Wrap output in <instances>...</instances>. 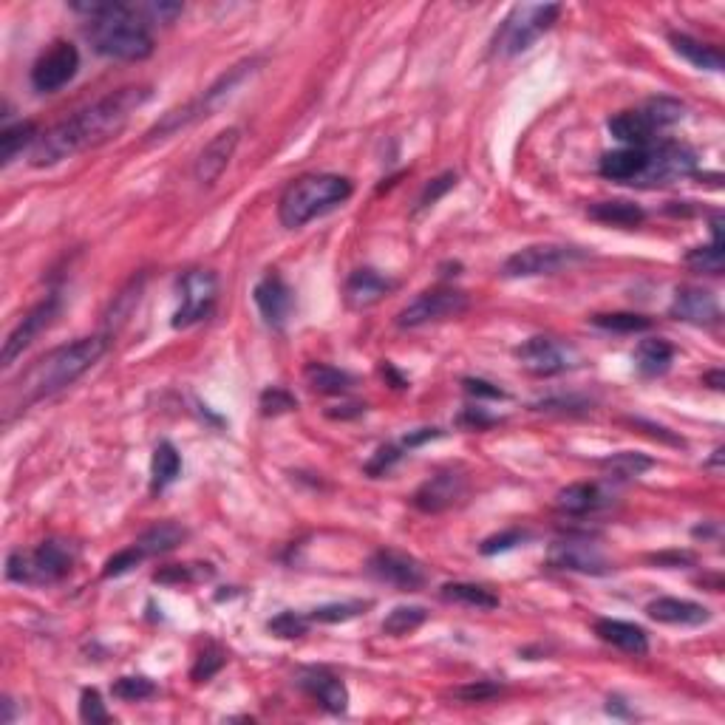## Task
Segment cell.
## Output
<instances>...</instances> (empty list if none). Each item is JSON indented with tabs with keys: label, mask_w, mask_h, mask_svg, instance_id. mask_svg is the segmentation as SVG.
<instances>
[{
	"label": "cell",
	"mask_w": 725,
	"mask_h": 725,
	"mask_svg": "<svg viewBox=\"0 0 725 725\" xmlns=\"http://www.w3.org/2000/svg\"><path fill=\"white\" fill-rule=\"evenodd\" d=\"M595 635L609 646L621 649L626 655H635L641 658L649 652V635L646 629L638 624H629V621H618V618H601L595 621Z\"/></svg>",
	"instance_id": "23"
},
{
	"label": "cell",
	"mask_w": 725,
	"mask_h": 725,
	"mask_svg": "<svg viewBox=\"0 0 725 725\" xmlns=\"http://www.w3.org/2000/svg\"><path fill=\"white\" fill-rule=\"evenodd\" d=\"M227 663L224 658V652L216 649V646H210L207 652H202L199 658H196V666L190 669V677H193V683H207L213 675H219L221 666Z\"/></svg>",
	"instance_id": "49"
},
{
	"label": "cell",
	"mask_w": 725,
	"mask_h": 725,
	"mask_svg": "<svg viewBox=\"0 0 725 725\" xmlns=\"http://www.w3.org/2000/svg\"><path fill=\"white\" fill-rule=\"evenodd\" d=\"M74 12H80L88 20L85 37L102 57L111 60H148L153 54L151 26L136 15L134 3L122 0H74Z\"/></svg>",
	"instance_id": "3"
},
{
	"label": "cell",
	"mask_w": 725,
	"mask_h": 725,
	"mask_svg": "<svg viewBox=\"0 0 725 725\" xmlns=\"http://www.w3.org/2000/svg\"><path fill=\"white\" fill-rule=\"evenodd\" d=\"M182 473V456L170 445V442H159L151 459V490L162 493V490L173 485Z\"/></svg>",
	"instance_id": "33"
},
{
	"label": "cell",
	"mask_w": 725,
	"mask_h": 725,
	"mask_svg": "<svg viewBox=\"0 0 725 725\" xmlns=\"http://www.w3.org/2000/svg\"><path fill=\"white\" fill-rule=\"evenodd\" d=\"M459 422L462 425H468V428H476V431H482V428H488V425H493V417H488V414H482V411H476V408H468L462 417H459Z\"/></svg>",
	"instance_id": "54"
},
{
	"label": "cell",
	"mask_w": 725,
	"mask_h": 725,
	"mask_svg": "<svg viewBox=\"0 0 725 725\" xmlns=\"http://www.w3.org/2000/svg\"><path fill=\"white\" fill-rule=\"evenodd\" d=\"M590 253L581 247H567V244H533L513 253L502 264L505 278H536V275H556L561 270H570L575 264L587 261Z\"/></svg>",
	"instance_id": "7"
},
{
	"label": "cell",
	"mask_w": 725,
	"mask_h": 725,
	"mask_svg": "<svg viewBox=\"0 0 725 725\" xmlns=\"http://www.w3.org/2000/svg\"><path fill=\"white\" fill-rule=\"evenodd\" d=\"M643 114H646V119L655 125V128H669V125H675V122H680V117H683V102H677L672 100V97H655V100H649L646 105L641 108Z\"/></svg>",
	"instance_id": "42"
},
{
	"label": "cell",
	"mask_w": 725,
	"mask_h": 725,
	"mask_svg": "<svg viewBox=\"0 0 725 725\" xmlns=\"http://www.w3.org/2000/svg\"><path fill=\"white\" fill-rule=\"evenodd\" d=\"M643 168H646V148H621V151H609L601 156L598 173L609 182L635 185L641 179Z\"/></svg>",
	"instance_id": "26"
},
{
	"label": "cell",
	"mask_w": 725,
	"mask_h": 725,
	"mask_svg": "<svg viewBox=\"0 0 725 725\" xmlns=\"http://www.w3.org/2000/svg\"><path fill=\"white\" fill-rule=\"evenodd\" d=\"M655 564L660 567H680V564H694L692 553H660V556H652Z\"/></svg>",
	"instance_id": "55"
},
{
	"label": "cell",
	"mask_w": 725,
	"mask_h": 725,
	"mask_svg": "<svg viewBox=\"0 0 725 725\" xmlns=\"http://www.w3.org/2000/svg\"><path fill=\"white\" fill-rule=\"evenodd\" d=\"M304 380L315 394H343L355 386V377L349 371L335 369L329 363H306Z\"/></svg>",
	"instance_id": "30"
},
{
	"label": "cell",
	"mask_w": 725,
	"mask_h": 725,
	"mask_svg": "<svg viewBox=\"0 0 725 725\" xmlns=\"http://www.w3.org/2000/svg\"><path fill=\"white\" fill-rule=\"evenodd\" d=\"M148 100H151V88H145V85H128V88L111 91L108 97L83 108L80 114L63 119L51 131L40 134L37 145L29 153V162L34 168H51L68 156L100 148L122 134L131 114Z\"/></svg>",
	"instance_id": "1"
},
{
	"label": "cell",
	"mask_w": 725,
	"mask_h": 725,
	"mask_svg": "<svg viewBox=\"0 0 725 725\" xmlns=\"http://www.w3.org/2000/svg\"><path fill=\"white\" fill-rule=\"evenodd\" d=\"M355 193L352 182L346 176L335 173H309L295 179L284 190L281 202H278V219L287 230H298L312 219H318L323 213L335 210L343 202H349Z\"/></svg>",
	"instance_id": "4"
},
{
	"label": "cell",
	"mask_w": 725,
	"mask_h": 725,
	"mask_svg": "<svg viewBox=\"0 0 725 725\" xmlns=\"http://www.w3.org/2000/svg\"><path fill=\"white\" fill-rule=\"evenodd\" d=\"M309 615H301V612H281V615H275L272 621H267V632L275 635V638H281V641H292V638H304L306 632H309Z\"/></svg>",
	"instance_id": "41"
},
{
	"label": "cell",
	"mask_w": 725,
	"mask_h": 725,
	"mask_svg": "<svg viewBox=\"0 0 725 725\" xmlns=\"http://www.w3.org/2000/svg\"><path fill=\"white\" fill-rule=\"evenodd\" d=\"M37 139H40V134H37V125H34V122L6 125V128L0 131V162H3V168L12 165L26 148H34Z\"/></svg>",
	"instance_id": "34"
},
{
	"label": "cell",
	"mask_w": 725,
	"mask_h": 725,
	"mask_svg": "<svg viewBox=\"0 0 725 725\" xmlns=\"http://www.w3.org/2000/svg\"><path fill=\"white\" fill-rule=\"evenodd\" d=\"M462 386H465V391H468L471 397H485V400H505L507 397L502 388H496L493 383H488V380H479V377H465Z\"/></svg>",
	"instance_id": "53"
},
{
	"label": "cell",
	"mask_w": 725,
	"mask_h": 725,
	"mask_svg": "<svg viewBox=\"0 0 725 725\" xmlns=\"http://www.w3.org/2000/svg\"><path fill=\"white\" fill-rule=\"evenodd\" d=\"M590 323L604 332H615V335H638V332L652 329V318L638 315V312H598V315H592Z\"/></svg>",
	"instance_id": "36"
},
{
	"label": "cell",
	"mask_w": 725,
	"mask_h": 725,
	"mask_svg": "<svg viewBox=\"0 0 725 725\" xmlns=\"http://www.w3.org/2000/svg\"><path fill=\"white\" fill-rule=\"evenodd\" d=\"M371 607V601H343V604H326L309 612V621L312 624H346L357 618L360 612H366Z\"/></svg>",
	"instance_id": "40"
},
{
	"label": "cell",
	"mask_w": 725,
	"mask_h": 725,
	"mask_svg": "<svg viewBox=\"0 0 725 725\" xmlns=\"http://www.w3.org/2000/svg\"><path fill=\"white\" fill-rule=\"evenodd\" d=\"M425 621H428V609L394 607L386 615V621H383V635H391V638H403V635H411L414 629H420Z\"/></svg>",
	"instance_id": "39"
},
{
	"label": "cell",
	"mask_w": 725,
	"mask_h": 725,
	"mask_svg": "<svg viewBox=\"0 0 725 725\" xmlns=\"http://www.w3.org/2000/svg\"><path fill=\"white\" fill-rule=\"evenodd\" d=\"M145 561V553L131 544V547H125V550H119L114 556L105 561V567H102V578H117V575H125L134 570L136 564H142Z\"/></svg>",
	"instance_id": "45"
},
{
	"label": "cell",
	"mask_w": 725,
	"mask_h": 725,
	"mask_svg": "<svg viewBox=\"0 0 725 725\" xmlns=\"http://www.w3.org/2000/svg\"><path fill=\"white\" fill-rule=\"evenodd\" d=\"M253 301L261 312V318L270 323L272 329H281L284 323L289 321L292 309H295V295L289 284L278 275V272H270L264 275L253 289Z\"/></svg>",
	"instance_id": "18"
},
{
	"label": "cell",
	"mask_w": 725,
	"mask_h": 725,
	"mask_svg": "<svg viewBox=\"0 0 725 725\" xmlns=\"http://www.w3.org/2000/svg\"><path fill=\"white\" fill-rule=\"evenodd\" d=\"M105 352H108V335H91L37 357L3 391V420H15L26 408H32L40 400H49L71 383H77L94 363H100Z\"/></svg>",
	"instance_id": "2"
},
{
	"label": "cell",
	"mask_w": 725,
	"mask_h": 725,
	"mask_svg": "<svg viewBox=\"0 0 725 725\" xmlns=\"http://www.w3.org/2000/svg\"><path fill=\"white\" fill-rule=\"evenodd\" d=\"M456 187V173L454 170H448V173H442V176H437L434 182H428L425 185V190H422V196H420V202H417V207H431V204H437L448 190H454Z\"/></svg>",
	"instance_id": "50"
},
{
	"label": "cell",
	"mask_w": 725,
	"mask_h": 725,
	"mask_svg": "<svg viewBox=\"0 0 725 725\" xmlns=\"http://www.w3.org/2000/svg\"><path fill=\"white\" fill-rule=\"evenodd\" d=\"M669 315H672L675 321L692 323V326H717V323L723 321L720 301L711 295L709 289H703V287L677 289Z\"/></svg>",
	"instance_id": "19"
},
{
	"label": "cell",
	"mask_w": 725,
	"mask_h": 725,
	"mask_svg": "<svg viewBox=\"0 0 725 725\" xmlns=\"http://www.w3.org/2000/svg\"><path fill=\"white\" fill-rule=\"evenodd\" d=\"M561 17L558 3H519L510 9L502 26L493 34V54L496 57H516L527 51L541 34L550 32Z\"/></svg>",
	"instance_id": "6"
},
{
	"label": "cell",
	"mask_w": 725,
	"mask_h": 725,
	"mask_svg": "<svg viewBox=\"0 0 725 725\" xmlns=\"http://www.w3.org/2000/svg\"><path fill=\"white\" fill-rule=\"evenodd\" d=\"M686 267L700 275H720L725 267V241H711L706 247H694L686 253Z\"/></svg>",
	"instance_id": "38"
},
{
	"label": "cell",
	"mask_w": 725,
	"mask_h": 725,
	"mask_svg": "<svg viewBox=\"0 0 725 725\" xmlns=\"http://www.w3.org/2000/svg\"><path fill=\"white\" fill-rule=\"evenodd\" d=\"M111 694L117 700H125V703H139V700H148L156 694V683L148 677H119L117 683L111 686Z\"/></svg>",
	"instance_id": "44"
},
{
	"label": "cell",
	"mask_w": 725,
	"mask_h": 725,
	"mask_svg": "<svg viewBox=\"0 0 725 725\" xmlns=\"http://www.w3.org/2000/svg\"><path fill=\"white\" fill-rule=\"evenodd\" d=\"M646 615L658 624L703 626L711 621V609L686 598H658L646 607Z\"/></svg>",
	"instance_id": "22"
},
{
	"label": "cell",
	"mask_w": 725,
	"mask_h": 725,
	"mask_svg": "<svg viewBox=\"0 0 725 725\" xmlns=\"http://www.w3.org/2000/svg\"><path fill=\"white\" fill-rule=\"evenodd\" d=\"M57 312H60V298L57 295H49V298H43L37 306H32L26 312V318L17 323L15 329L9 332L6 343H3V357H0L3 366H12L17 357L23 355L34 340H37V335H43L49 329L54 318H57Z\"/></svg>",
	"instance_id": "16"
},
{
	"label": "cell",
	"mask_w": 725,
	"mask_h": 725,
	"mask_svg": "<svg viewBox=\"0 0 725 725\" xmlns=\"http://www.w3.org/2000/svg\"><path fill=\"white\" fill-rule=\"evenodd\" d=\"M80 71V51L68 40H57L49 51H43L32 66V88L40 94H54L68 85Z\"/></svg>",
	"instance_id": "13"
},
{
	"label": "cell",
	"mask_w": 725,
	"mask_h": 725,
	"mask_svg": "<svg viewBox=\"0 0 725 725\" xmlns=\"http://www.w3.org/2000/svg\"><path fill=\"white\" fill-rule=\"evenodd\" d=\"M607 128L624 148H649L658 134V128L646 119L643 111H621V114L609 117Z\"/></svg>",
	"instance_id": "25"
},
{
	"label": "cell",
	"mask_w": 725,
	"mask_h": 725,
	"mask_svg": "<svg viewBox=\"0 0 725 725\" xmlns=\"http://www.w3.org/2000/svg\"><path fill=\"white\" fill-rule=\"evenodd\" d=\"M298 686H301L312 700H318L323 709L332 711V714H343L346 706H349L346 683H343L332 669H326V666H309V669H301V672H298Z\"/></svg>",
	"instance_id": "20"
},
{
	"label": "cell",
	"mask_w": 725,
	"mask_h": 725,
	"mask_svg": "<svg viewBox=\"0 0 725 725\" xmlns=\"http://www.w3.org/2000/svg\"><path fill=\"white\" fill-rule=\"evenodd\" d=\"M185 539H187V530L182 524L159 522L153 524V527H148L134 544L145 553V558H151V556H165L170 550H176Z\"/></svg>",
	"instance_id": "28"
},
{
	"label": "cell",
	"mask_w": 725,
	"mask_h": 725,
	"mask_svg": "<svg viewBox=\"0 0 725 725\" xmlns=\"http://www.w3.org/2000/svg\"><path fill=\"white\" fill-rule=\"evenodd\" d=\"M669 43H672V49H675L683 60H689L694 68L723 71V66H725L723 51L717 49V46L700 43V40H694V37H689V34H677V32L669 34Z\"/></svg>",
	"instance_id": "27"
},
{
	"label": "cell",
	"mask_w": 725,
	"mask_h": 725,
	"mask_svg": "<svg viewBox=\"0 0 725 725\" xmlns=\"http://www.w3.org/2000/svg\"><path fill=\"white\" fill-rule=\"evenodd\" d=\"M697 170V156L683 142H652L646 148V168L635 185L660 187L689 179Z\"/></svg>",
	"instance_id": "9"
},
{
	"label": "cell",
	"mask_w": 725,
	"mask_h": 725,
	"mask_svg": "<svg viewBox=\"0 0 725 725\" xmlns=\"http://www.w3.org/2000/svg\"><path fill=\"white\" fill-rule=\"evenodd\" d=\"M136 15L142 17L148 26L151 23H162V26H170L176 17L185 12V6L182 3H176V0H145V3H134Z\"/></svg>",
	"instance_id": "43"
},
{
	"label": "cell",
	"mask_w": 725,
	"mask_h": 725,
	"mask_svg": "<svg viewBox=\"0 0 725 725\" xmlns=\"http://www.w3.org/2000/svg\"><path fill=\"white\" fill-rule=\"evenodd\" d=\"M80 720L88 725L111 723V714L105 709V703H102V697L97 689H85V692L80 694Z\"/></svg>",
	"instance_id": "48"
},
{
	"label": "cell",
	"mask_w": 725,
	"mask_h": 725,
	"mask_svg": "<svg viewBox=\"0 0 725 725\" xmlns=\"http://www.w3.org/2000/svg\"><path fill=\"white\" fill-rule=\"evenodd\" d=\"M465 493H468V476L459 468H445V471L428 476L420 488L414 490L411 505L422 513H442V510L459 505L465 499Z\"/></svg>",
	"instance_id": "15"
},
{
	"label": "cell",
	"mask_w": 725,
	"mask_h": 725,
	"mask_svg": "<svg viewBox=\"0 0 725 725\" xmlns=\"http://www.w3.org/2000/svg\"><path fill=\"white\" fill-rule=\"evenodd\" d=\"M675 360V346L663 338H649L638 343L635 349V366L643 377H660L666 374Z\"/></svg>",
	"instance_id": "29"
},
{
	"label": "cell",
	"mask_w": 725,
	"mask_h": 725,
	"mask_svg": "<svg viewBox=\"0 0 725 725\" xmlns=\"http://www.w3.org/2000/svg\"><path fill=\"white\" fill-rule=\"evenodd\" d=\"M468 306H471V298H468V292H462V289L454 287L428 289V292H420V295L405 306V309H400L397 326H400V329H420V326H428V323L451 321V318L465 315Z\"/></svg>",
	"instance_id": "8"
},
{
	"label": "cell",
	"mask_w": 725,
	"mask_h": 725,
	"mask_svg": "<svg viewBox=\"0 0 725 725\" xmlns=\"http://www.w3.org/2000/svg\"><path fill=\"white\" fill-rule=\"evenodd\" d=\"M516 360L533 377H556L581 363L575 346L558 338H547V335H536V338L524 340L522 346H516Z\"/></svg>",
	"instance_id": "11"
},
{
	"label": "cell",
	"mask_w": 725,
	"mask_h": 725,
	"mask_svg": "<svg viewBox=\"0 0 725 725\" xmlns=\"http://www.w3.org/2000/svg\"><path fill=\"white\" fill-rule=\"evenodd\" d=\"M604 505H609V493L598 482H575L556 496L558 513L564 516H590Z\"/></svg>",
	"instance_id": "24"
},
{
	"label": "cell",
	"mask_w": 725,
	"mask_h": 725,
	"mask_svg": "<svg viewBox=\"0 0 725 725\" xmlns=\"http://www.w3.org/2000/svg\"><path fill=\"white\" fill-rule=\"evenodd\" d=\"M179 309L173 315L176 329H190L196 323L207 321L213 315V306L219 298V278L213 270H190L179 281Z\"/></svg>",
	"instance_id": "10"
},
{
	"label": "cell",
	"mask_w": 725,
	"mask_h": 725,
	"mask_svg": "<svg viewBox=\"0 0 725 725\" xmlns=\"http://www.w3.org/2000/svg\"><path fill=\"white\" fill-rule=\"evenodd\" d=\"M238 142H241V131L238 128H224L221 134H216L202 153L196 156V165H193V176L202 187L216 185L221 179V173L230 168L233 156L238 151Z\"/></svg>",
	"instance_id": "17"
},
{
	"label": "cell",
	"mask_w": 725,
	"mask_h": 725,
	"mask_svg": "<svg viewBox=\"0 0 725 725\" xmlns=\"http://www.w3.org/2000/svg\"><path fill=\"white\" fill-rule=\"evenodd\" d=\"M601 468H604L609 479L626 482V479H638L646 471H652L655 468V459L646 454H635V451H621V454H612L607 459H601Z\"/></svg>",
	"instance_id": "35"
},
{
	"label": "cell",
	"mask_w": 725,
	"mask_h": 725,
	"mask_svg": "<svg viewBox=\"0 0 725 725\" xmlns=\"http://www.w3.org/2000/svg\"><path fill=\"white\" fill-rule=\"evenodd\" d=\"M383 374H386L388 380L394 383V388H405V380L400 377V374H397V371L391 369V363H386V366H383Z\"/></svg>",
	"instance_id": "57"
},
{
	"label": "cell",
	"mask_w": 725,
	"mask_h": 725,
	"mask_svg": "<svg viewBox=\"0 0 725 725\" xmlns=\"http://www.w3.org/2000/svg\"><path fill=\"white\" fill-rule=\"evenodd\" d=\"M527 539V533L524 530H505V533H496V536H490V539L482 541V553L485 556H493V553H505V550H513L516 544H522Z\"/></svg>",
	"instance_id": "51"
},
{
	"label": "cell",
	"mask_w": 725,
	"mask_h": 725,
	"mask_svg": "<svg viewBox=\"0 0 725 725\" xmlns=\"http://www.w3.org/2000/svg\"><path fill=\"white\" fill-rule=\"evenodd\" d=\"M439 431L437 428H420L417 434H411V437H405V448H417L422 442H428V439H437Z\"/></svg>",
	"instance_id": "56"
},
{
	"label": "cell",
	"mask_w": 725,
	"mask_h": 725,
	"mask_svg": "<svg viewBox=\"0 0 725 725\" xmlns=\"http://www.w3.org/2000/svg\"><path fill=\"white\" fill-rule=\"evenodd\" d=\"M502 694V686L499 683H490V680H476V683H468V686H459L451 692L454 700L459 703H488L493 697Z\"/></svg>",
	"instance_id": "46"
},
{
	"label": "cell",
	"mask_w": 725,
	"mask_h": 725,
	"mask_svg": "<svg viewBox=\"0 0 725 725\" xmlns=\"http://www.w3.org/2000/svg\"><path fill=\"white\" fill-rule=\"evenodd\" d=\"M587 216L601 224H612V227H641L646 213L635 202H624V199H612V202L590 204Z\"/></svg>",
	"instance_id": "32"
},
{
	"label": "cell",
	"mask_w": 725,
	"mask_h": 725,
	"mask_svg": "<svg viewBox=\"0 0 725 725\" xmlns=\"http://www.w3.org/2000/svg\"><path fill=\"white\" fill-rule=\"evenodd\" d=\"M400 448H394V445H388V448H380L377 454L371 456L369 459V465H366V473L369 476H383V473L391 471V465L400 459Z\"/></svg>",
	"instance_id": "52"
},
{
	"label": "cell",
	"mask_w": 725,
	"mask_h": 725,
	"mask_svg": "<svg viewBox=\"0 0 725 725\" xmlns=\"http://www.w3.org/2000/svg\"><path fill=\"white\" fill-rule=\"evenodd\" d=\"M442 598L459 604V607L479 609V612H490V609L499 607V595L490 592L482 584H468V581H454V584H445L442 587Z\"/></svg>",
	"instance_id": "31"
},
{
	"label": "cell",
	"mask_w": 725,
	"mask_h": 725,
	"mask_svg": "<svg viewBox=\"0 0 725 725\" xmlns=\"http://www.w3.org/2000/svg\"><path fill=\"white\" fill-rule=\"evenodd\" d=\"M366 570H369V575H374L377 581L391 584V587H397V590L403 592H417L428 584V570H425V564L417 561L414 556H408V553L391 550V547L377 550V553L369 558Z\"/></svg>",
	"instance_id": "14"
},
{
	"label": "cell",
	"mask_w": 725,
	"mask_h": 725,
	"mask_svg": "<svg viewBox=\"0 0 725 725\" xmlns=\"http://www.w3.org/2000/svg\"><path fill=\"white\" fill-rule=\"evenodd\" d=\"M77 553L68 541H40L34 550H15L6 558V578L17 584H57L74 570Z\"/></svg>",
	"instance_id": "5"
},
{
	"label": "cell",
	"mask_w": 725,
	"mask_h": 725,
	"mask_svg": "<svg viewBox=\"0 0 725 725\" xmlns=\"http://www.w3.org/2000/svg\"><path fill=\"white\" fill-rule=\"evenodd\" d=\"M258 405H261V414H264V417H275V414H287V411H295V408H298V400H295L289 391H284V388L272 386L261 394Z\"/></svg>",
	"instance_id": "47"
},
{
	"label": "cell",
	"mask_w": 725,
	"mask_h": 725,
	"mask_svg": "<svg viewBox=\"0 0 725 725\" xmlns=\"http://www.w3.org/2000/svg\"><path fill=\"white\" fill-rule=\"evenodd\" d=\"M547 564L561 573H581V575H607L612 570L609 558L604 550L590 539H558L547 550Z\"/></svg>",
	"instance_id": "12"
},
{
	"label": "cell",
	"mask_w": 725,
	"mask_h": 725,
	"mask_svg": "<svg viewBox=\"0 0 725 725\" xmlns=\"http://www.w3.org/2000/svg\"><path fill=\"white\" fill-rule=\"evenodd\" d=\"M213 567L210 564H170L153 573L156 584H168V587H190V584H199L213 578Z\"/></svg>",
	"instance_id": "37"
},
{
	"label": "cell",
	"mask_w": 725,
	"mask_h": 725,
	"mask_svg": "<svg viewBox=\"0 0 725 725\" xmlns=\"http://www.w3.org/2000/svg\"><path fill=\"white\" fill-rule=\"evenodd\" d=\"M706 383L720 391V388H723V371H711V374H706Z\"/></svg>",
	"instance_id": "58"
},
{
	"label": "cell",
	"mask_w": 725,
	"mask_h": 725,
	"mask_svg": "<svg viewBox=\"0 0 725 725\" xmlns=\"http://www.w3.org/2000/svg\"><path fill=\"white\" fill-rule=\"evenodd\" d=\"M391 289H394V281H388L386 275H380V272L371 270V267H360V270H355L346 278V284H343V301H346L349 309L363 312V309H371V306L380 304Z\"/></svg>",
	"instance_id": "21"
}]
</instances>
